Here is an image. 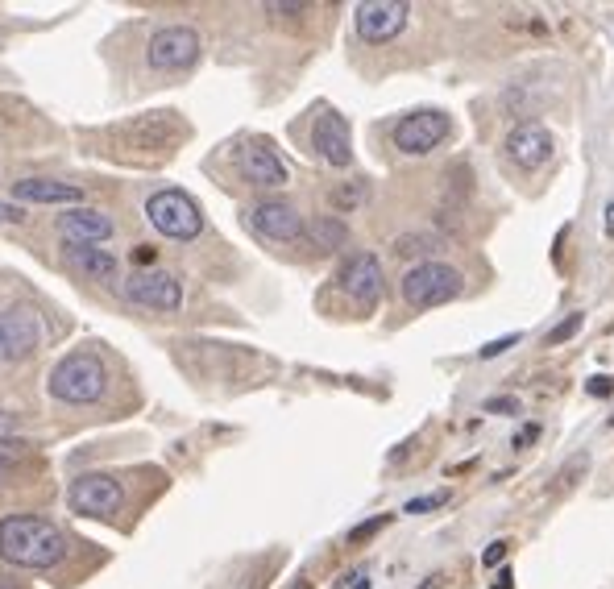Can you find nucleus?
<instances>
[{"label":"nucleus","mask_w":614,"mask_h":589,"mask_svg":"<svg viewBox=\"0 0 614 589\" xmlns=\"http://www.w3.org/2000/svg\"><path fill=\"white\" fill-rule=\"evenodd\" d=\"M0 560L13 569L46 573L67 560V536L42 515H5L0 519Z\"/></svg>","instance_id":"f257e3e1"},{"label":"nucleus","mask_w":614,"mask_h":589,"mask_svg":"<svg viewBox=\"0 0 614 589\" xmlns=\"http://www.w3.org/2000/svg\"><path fill=\"white\" fill-rule=\"evenodd\" d=\"M46 386H50V399H59L67 407H92L108 390V370L96 353H67L59 366L50 370Z\"/></svg>","instance_id":"f03ea898"},{"label":"nucleus","mask_w":614,"mask_h":589,"mask_svg":"<svg viewBox=\"0 0 614 589\" xmlns=\"http://www.w3.org/2000/svg\"><path fill=\"white\" fill-rule=\"evenodd\" d=\"M403 303L415 307V312H428V307H440V303H453L461 291H465V274L449 262H415L407 274H403Z\"/></svg>","instance_id":"7ed1b4c3"},{"label":"nucleus","mask_w":614,"mask_h":589,"mask_svg":"<svg viewBox=\"0 0 614 589\" xmlns=\"http://www.w3.org/2000/svg\"><path fill=\"white\" fill-rule=\"evenodd\" d=\"M146 220L150 229L162 233L166 241H195L204 233V212L183 187H162L146 200Z\"/></svg>","instance_id":"20e7f679"},{"label":"nucleus","mask_w":614,"mask_h":589,"mask_svg":"<svg viewBox=\"0 0 614 589\" xmlns=\"http://www.w3.org/2000/svg\"><path fill=\"white\" fill-rule=\"evenodd\" d=\"M121 299L137 303V307H150V312H179L183 307V283L171 270H133L121 278Z\"/></svg>","instance_id":"39448f33"},{"label":"nucleus","mask_w":614,"mask_h":589,"mask_svg":"<svg viewBox=\"0 0 614 589\" xmlns=\"http://www.w3.org/2000/svg\"><path fill=\"white\" fill-rule=\"evenodd\" d=\"M200 34L191 25H162V30L150 34V46H146V63L154 71H187L200 63Z\"/></svg>","instance_id":"423d86ee"},{"label":"nucleus","mask_w":614,"mask_h":589,"mask_svg":"<svg viewBox=\"0 0 614 589\" xmlns=\"http://www.w3.org/2000/svg\"><path fill=\"white\" fill-rule=\"evenodd\" d=\"M245 229L254 237H262V241L291 245V241H299L307 233V220L287 200H258V204L245 208Z\"/></svg>","instance_id":"0eeeda50"},{"label":"nucleus","mask_w":614,"mask_h":589,"mask_svg":"<svg viewBox=\"0 0 614 589\" xmlns=\"http://www.w3.org/2000/svg\"><path fill=\"white\" fill-rule=\"evenodd\" d=\"M46 336L42 316L34 312L30 303H13V307H0V361H21L30 357Z\"/></svg>","instance_id":"6e6552de"},{"label":"nucleus","mask_w":614,"mask_h":589,"mask_svg":"<svg viewBox=\"0 0 614 589\" xmlns=\"http://www.w3.org/2000/svg\"><path fill=\"white\" fill-rule=\"evenodd\" d=\"M67 502L75 515H88V519H108L125 507V490L117 478L108 473H79V478L67 486Z\"/></svg>","instance_id":"1a4fd4ad"},{"label":"nucleus","mask_w":614,"mask_h":589,"mask_svg":"<svg viewBox=\"0 0 614 589\" xmlns=\"http://www.w3.org/2000/svg\"><path fill=\"white\" fill-rule=\"evenodd\" d=\"M453 133V121L449 112L440 108H420V112H407V117L395 125V146L411 158H424L432 154L436 146H444V137Z\"/></svg>","instance_id":"9d476101"},{"label":"nucleus","mask_w":614,"mask_h":589,"mask_svg":"<svg viewBox=\"0 0 614 589\" xmlns=\"http://www.w3.org/2000/svg\"><path fill=\"white\" fill-rule=\"evenodd\" d=\"M233 162H237V171L249 187H262V191H274V187H287L291 183V171H287V162L278 158L270 150V142H262V137H249V142H241L233 150Z\"/></svg>","instance_id":"9b49d317"},{"label":"nucleus","mask_w":614,"mask_h":589,"mask_svg":"<svg viewBox=\"0 0 614 589\" xmlns=\"http://www.w3.org/2000/svg\"><path fill=\"white\" fill-rule=\"evenodd\" d=\"M353 21H357V34L382 46V42H395L407 21H411V5L407 0H366V5L353 9Z\"/></svg>","instance_id":"f8f14e48"},{"label":"nucleus","mask_w":614,"mask_h":589,"mask_svg":"<svg viewBox=\"0 0 614 589\" xmlns=\"http://www.w3.org/2000/svg\"><path fill=\"white\" fill-rule=\"evenodd\" d=\"M117 137H125V142L137 146V150H171L183 137V121L175 117V112L158 108V112H142V117L117 125Z\"/></svg>","instance_id":"ddd939ff"},{"label":"nucleus","mask_w":614,"mask_h":589,"mask_svg":"<svg viewBox=\"0 0 614 589\" xmlns=\"http://www.w3.org/2000/svg\"><path fill=\"white\" fill-rule=\"evenodd\" d=\"M337 283L361 312H374V307L382 303V262L374 254H366V249H361V254H349V262L337 274Z\"/></svg>","instance_id":"4468645a"},{"label":"nucleus","mask_w":614,"mask_h":589,"mask_svg":"<svg viewBox=\"0 0 614 589\" xmlns=\"http://www.w3.org/2000/svg\"><path fill=\"white\" fill-rule=\"evenodd\" d=\"M54 229L67 245H104L108 237L117 233V224L108 212L100 208H88V204H75V208H63L54 216Z\"/></svg>","instance_id":"2eb2a0df"},{"label":"nucleus","mask_w":614,"mask_h":589,"mask_svg":"<svg viewBox=\"0 0 614 589\" xmlns=\"http://www.w3.org/2000/svg\"><path fill=\"white\" fill-rule=\"evenodd\" d=\"M312 150L328 166H337V171L353 166V133H349V121L341 117V112L324 108L320 117H316V125H312Z\"/></svg>","instance_id":"dca6fc26"},{"label":"nucleus","mask_w":614,"mask_h":589,"mask_svg":"<svg viewBox=\"0 0 614 589\" xmlns=\"http://www.w3.org/2000/svg\"><path fill=\"white\" fill-rule=\"evenodd\" d=\"M63 262L100 287H121V262L104 245H63Z\"/></svg>","instance_id":"f3484780"},{"label":"nucleus","mask_w":614,"mask_h":589,"mask_svg":"<svg viewBox=\"0 0 614 589\" xmlns=\"http://www.w3.org/2000/svg\"><path fill=\"white\" fill-rule=\"evenodd\" d=\"M552 150H556V142L540 121H523L507 133V154H511L515 166H523V171H540V166L552 158Z\"/></svg>","instance_id":"a211bd4d"},{"label":"nucleus","mask_w":614,"mask_h":589,"mask_svg":"<svg viewBox=\"0 0 614 589\" xmlns=\"http://www.w3.org/2000/svg\"><path fill=\"white\" fill-rule=\"evenodd\" d=\"M13 195L21 204H63V208H75L83 200V191L67 179H42V175H30V179H17L13 183Z\"/></svg>","instance_id":"6ab92c4d"},{"label":"nucleus","mask_w":614,"mask_h":589,"mask_svg":"<svg viewBox=\"0 0 614 589\" xmlns=\"http://www.w3.org/2000/svg\"><path fill=\"white\" fill-rule=\"evenodd\" d=\"M307 241H312L316 249H324V254H332V249H341V245H349V224L341 220V216H316V220H307V233H303Z\"/></svg>","instance_id":"aec40b11"},{"label":"nucleus","mask_w":614,"mask_h":589,"mask_svg":"<svg viewBox=\"0 0 614 589\" xmlns=\"http://www.w3.org/2000/svg\"><path fill=\"white\" fill-rule=\"evenodd\" d=\"M34 453V440H25V436H0V486H5L17 465Z\"/></svg>","instance_id":"412c9836"},{"label":"nucleus","mask_w":614,"mask_h":589,"mask_svg":"<svg viewBox=\"0 0 614 589\" xmlns=\"http://www.w3.org/2000/svg\"><path fill=\"white\" fill-rule=\"evenodd\" d=\"M366 200H370V183H366V179H349V183H341V187H332V195H328L332 212H357Z\"/></svg>","instance_id":"4be33fe9"},{"label":"nucleus","mask_w":614,"mask_h":589,"mask_svg":"<svg viewBox=\"0 0 614 589\" xmlns=\"http://www.w3.org/2000/svg\"><path fill=\"white\" fill-rule=\"evenodd\" d=\"M432 249H440L436 245V237H428V233H403L399 241H395V254L399 258H424V254H432ZM428 262V258H424Z\"/></svg>","instance_id":"5701e85b"},{"label":"nucleus","mask_w":614,"mask_h":589,"mask_svg":"<svg viewBox=\"0 0 614 589\" xmlns=\"http://www.w3.org/2000/svg\"><path fill=\"white\" fill-rule=\"evenodd\" d=\"M581 324H585V316L581 312H573V316H565L561 324H556L548 336H544V345H565V341H573V336L581 332Z\"/></svg>","instance_id":"b1692460"},{"label":"nucleus","mask_w":614,"mask_h":589,"mask_svg":"<svg viewBox=\"0 0 614 589\" xmlns=\"http://www.w3.org/2000/svg\"><path fill=\"white\" fill-rule=\"evenodd\" d=\"M449 502V490H432V494H420V498H411L407 502V515H428V511H436V507H444Z\"/></svg>","instance_id":"393cba45"},{"label":"nucleus","mask_w":614,"mask_h":589,"mask_svg":"<svg viewBox=\"0 0 614 589\" xmlns=\"http://www.w3.org/2000/svg\"><path fill=\"white\" fill-rule=\"evenodd\" d=\"M386 523H390V515H374V519H366V523H357V527L349 531V544H366L370 536H378Z\"/></svg>","instance_id":"a878e982"},{"label":"nucleus","mask_w":614,"mask_h":589,"mask_svg":"<svg viewBox=\"0 0 614 589\" xmlns=\"http://www.w3.org/2000/svg\"><path fill=\"white\" fill-rule=\"evenodd\" d=\"M519 341H523V336H519V332H511V336H498V341H490V345H482V349H478V357H482V361H490V357H498V353H507V349H515Z\"/></svg>","instance_id":"bb28decb"},{"label":"nucleus","mask_w":614,"mask_h":589,"mask_svg":"<svg viewBox=\"0 0 614 589\" xmlns=\"http://www.w3.org/2000/svg\"><path fill=\"white\" fill-rule=\"evenodd\" d=\"M507 552H511V540H494V544L482 552V565H486V569L502 565V560H507Z\"/></svg>","instance_id":"cd10ccee"},{"label":"nucleus","mask_w":614,"mask_h":589,"mask_svg":"<svg viewBox=\"0 0 614 589\" xmlns=\"http://www.w3.org/2000/svg\"><path fill=\"white\" fill-rule=\"evenodd\" d=\"M482 411L490 415H519V399H507V395H498V399H486Z\"/></svg>","instance_id":"c85d7f7f"},{"label":"nucleus","mask_w":614,"mask_h":589,"mask_svg":"<svg viewBox=\"0 0 614 589\" xmlns=\"http://www.w3.org/2000/svg\"><path fill=\"white\" fill-rule=\"evenodd\" d=\"M0 224H25V212L17 204H0Z\"/></svg>","instance_id":"c756f323"},{"label":"nucleus","mask_w":614,"mask_h":589,"mask_svg":"<svg viewBox=\"0 0 614 589\" xmlns=\"http://www.w3.org/2000/svg\"><path fill=\"white\" fill-rule=\"evenodd\" d=\"M610 390H614V378H606V374H598V378L590 382V395H594V399H602V395H610Z\"/></svg>","instance_id":"7c9ffc66"},{"label":"nucleus","mask_w":614,"mask_h":589,"mask_svg":"<svg viewBox=\"0 0 614 589\" xmlns=\"http://www.w3.org/2000/svg\"><path fill=\"white\" fill-rule=\"evenodd\" d=\"M536 436H540V428H536V424H527V428L519 432V440H515V444H532Z\"/></svg>","instance_id":"2f4dec72"},{"label":"nucleus","mask_w":614,"mask_h":589,"mask_svg":"<svg viewBox=\"0 0 614 589\" xmlns=\"http://www.w3.org/2000/svg\"><path fill=\"white\" fill-rule=\"evenodd\" d=\"M606 233H610V237H614V200H610V204H606Z\"/></svg>","instance_id":"473e14b6"},{"label":"nucleus","mask_w":614,"mask_h":589,"mask_svg":"<svg viewBox=\"0 0 614 589\" xmlns=\"http://www.w3.org/2000/svg\"><path fill=\"white\" fill-rule=\"evenodd\" d=\"M9 424H13V415H9V411H5V407H0V432H5V428H9Z\"/></svg>","instance_id":"72a5a7b5"},{"label":"nucleus","mask_w":614,"mask_h":589,"mask_svg":"<svg viewBox=\"0 0 614 589\" xmlns=\"http://www.w3.org/2000/svg\"><path fill=\"white\" fill-rule=\"evenodd\" d=\"M0 589H17V585H13L9 577H0Z\"/></svg>","instance_id":"f704fd0d"}]
</instances>
